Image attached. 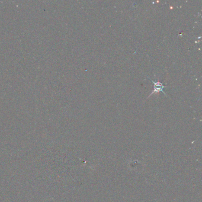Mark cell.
<instances>
[{"label":"cell","mask_w":202,"mask_h":202,"mask_svg":"<svg viewBox=\"0 0 202 202\" xmlns=\"http://www.w3.org/2000/svg\"><path fill=\"white\" fill-rule=\"evenodd\" d=\"M152 81V82L154 84V91L151 93V94L150 95H151L152 94H154V93H156V92H159V91H162V92H163L164 93H165L164 92V91H163V89H164V88L165 87L164 85H163V84L161 83V82H159V81H158V82H155L154 81ZM149 95V96H150Z\"/></svg>","instance_id":"obj_1"}]
</instances>
